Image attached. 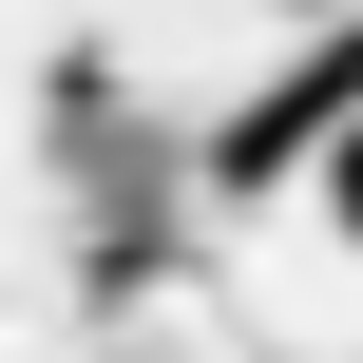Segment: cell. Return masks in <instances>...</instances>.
I'll return each instance as SVG.
<instances>
[{
    "mask_svg": "<svg viewBox=\"0 0 363 363\" xmlns=\"http://www.w3.org/2000/svg\"><path fill=\"white\" fill-rule=\"evenodd\" d=\"M325 230H345V249H363V115H345V134H325Z\"/></svg>",
    "mask_w": 363,
    "mask_h": 363,
    "instance_id": "obj_1",
    "label": "cell"
}]
</instances>
